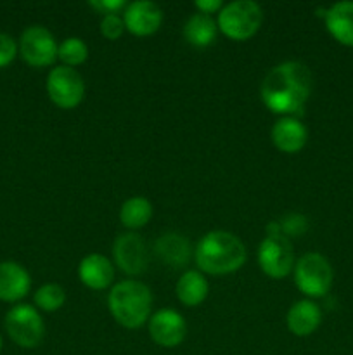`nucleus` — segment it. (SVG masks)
Listing matches in <instances>:
<instances>
[{"instance_id":"obj_1","label":"nucleus","mask_w":353,"mask_h":355,"mask_svg":"<svg viewBox=\"0 0 353 355\" xmlns=\"http://www.w3.org/2000/svg\"><path fill=\"white\" fill-rule=\"evenodd\" d=\"M311 89L314 76L310 68L300 61H286L266 73L260 96L272 113L298 118L303 114Z\"/></svg>"},{"instance_id":"obj_2","label":"nucleus","mask_w":353,"mask_h":355,"mask_svg":"<svg viewBox=\"0 0 353 355\" xmlns=\"http://www.w3.org/2000/svg\"><path fill=\"white\" fill-rule=\"evenodd\" d=\"M194 259L201 272L225 276L244 266L246 246L232 232L211 231L199 239L194 250Z\"/></svg>"},{"instance_id":"obj_3","label":"nucleus","mask_w":353,"mask_h":355,"mask_svg":"<svg viewBox=\"0 0 353 355\" xmlns=\"http://www.w3.org/2000/svg\"><path fill=\"white\" fill-rule=\"evenodd\" d=\"M107 307L118 324L127 329H137L149 321L152 293L147 284L135 279H125L111 288Z\"/></svg>"},{"instance_id":"obj_4","label":"nucleus","mask_w":353,"mask_h":355,"mask_svg":"<svg viewBox=\"0 0 353 355\" xmlns=\"http://www.w3.org/2000/svg\"><path fill=\"white\" fill-rule=\"evenodd\" d=\"M263 21L262 7L253 0H235L218 12V30L230 40H248L255 37Z\"/></svg>"},{"instance_id":"obj_5","label":"nucleus","mask_w":353,"mask_h":355,"mask_svg":"<svg viewBox=\"0 0 353 355\" xmlns=\"http://www.w3.org/2000/svg\"><path fill=\"white\" fill-rule=\"evenodd\" d=\"M9 338L21 349H35L45 336V324L38 311L31 305H14L3 319Z\"/></svg>"},{"instance_id":"obj_6","label":"nucleus","mask_w":353,"mask_h":355,"mask_svg":"<svg viewBox=\"0 0 353 355\" xmlns=\"http://www.w3.org/2000/svg\"><path fill=\"white\" fill-rule=\"evenodd\" d=\"M294 283L307 297H324L332 284L331 263L320 253H307L294 263Z\"/></svg>"},{"instance_id":"obj_7","label":"nucleus","mask_w":353,"mask_h":355,"mask_svg":"<svg viewBox=\"0 0 353 355\" xmlns=\"http://www.w3.org/2000/svg\"><path fill=\"white\" fill-rule=\"evenodd\" d=\"M48 99L61 110H73L85 97V82L83 76L69 66H55L47 75Z\"/></svg>"},{"instance_id":"obj_8","label":"nucleus","mask_w":353,"mask_h":355,"mask_svg":"<svg viewBox=\"0 0 353 355\" xmlns=\"http://www.w3.org/2000/svg\"><path fill=\"white\" fill-rule=\"evenodd\" d=\"M294 250L282 234L265 236L258 246V266L270 279H284L294 269Z\"/></svg>"},{"instance_id":"obj_9","label":"nucleus","mask_w":353,"mask_h":355,"mask_svg":"<svg viewBox=\"0 0 353 355\" xmlns=\"http://www.w3.org/2000/svg\"><path fill=\"white\" fill-rule=\"evenodd\" d=\"M19 54L24 62L33 68H45L57 59V42L45 26L26 28L19 38Z\"/></svg>"},{"instance_id":"obj_10","label":"nucleus","mask_w":353,"mask_h":355,"mask_svg":"<svg viewBox=\"0 0 353 355\" xmlns=\"http://www.w3.org/2000/svg\"><path fill=\"white\" fill-rule=\"evenodd\" d=\"M114 263L127 276H138L147 269L149 253L144 239L135 232H125L114 239Z\"/></svg>"},{"instance_id":"obj_11","label":"nucleus","mask_w":353,"mask_h":355,"mask_svg":"<svg viewBox=\"0 0 353 355\" xmlns=\"http://www.w3.org/2000/svg\"><path fill=\"white\" fill-rule=\"evenodd\" d=\"M149 335L156 345L163 349H175L185 340L187 322L180 312L163 309L149 318Z\"/></svg>"},{"instance_id":"obj_12","label":"nucleus","mask_w":353,"mask_h":355,"mask_svg":"<svg viewBox=\"0 0 353 355\" xmlns=\"http://www.w3.org/2000/svg\"><path fill=\"white\" fill-rule=\"evenodd\" d=\"M123 23L125 30H128L135 37H149L161 26L163 10L158 3L151 0H137L125 7Z\"/></svg>"},{"instance_id":"obj_13","label":"nucleus","mask_w":353,"mask_h":355,"mask_svg":"<svg viewBox=\"0 0 353 355\" xmlns=\"http://www.w3.org/2000/svg\"><path fill=\"white\" fill-rule=\"evenodd\" d=\"M270 139L280 153L294 155V153H300L307 144L308 130L298 118L282 116L272 127Z\"/></svg>"},{"instance_id":"obj_14","label":"nucleus","mask_w":353,"mask_h":355,"mask_svg":"<svg viewBox=\"0 0 353 355\" xmlns=\"http://www.w3.org/2000/svg\"><path fill=\"white\" fill-rule=\"evenodd\" d=\"M78 279L93 291L107 290L114 279L113 263L100 253H90L80 262Z\"/></svg>"},{"instance_id":"obj_15","label":"nucleus","mask_w":353,"mask_h":355,"mask_svg":"<svg viewBox=\"0 0 353 355\" xmlns=\"http://www.w3.org/2000/svg\"><path fill=\"white\" fill-rule=\"evenodd\" d=\"M31 288V277L28 270L17 262H0V300L19 302Z\"/></svg>"},{"instance_id":"obj_16","label":"nucleus","mask_w":353,"mask_h":355,"mask_svg":"<svg viewBox=\"0 0 353 355\" xmlns=\"http://www.w3.org/2000/svg\"><path fill=\"white\" fill-rule=\"evenodd\" d=\"M322 322V311L315 302L311 300H300L296 304L291 305L286 315L287 329L293 333L294 336H305L314 335L318 329Z\"/></svg>"},{"instance_id":"obj_17","label":"nucleus","mask_w":353,"mask_h":355,"mask_svg":"<svg viewBox=\"0 0 353 355\" xmlns=\"http://www.w3.org/2000/svg\"><path fill=\"white\" fill-rule=\"evenodd\" d=\"M154 252L161 262L173 269H183L189 263L192 257V248L185 236L176 234V232H168L161 238L156 239Z\"/></svg>"},{"instance_id":"obj_18","label":"nucleus","mask_w":353,"mask_h":355,"mask_svg":"<svg viewBox=\"0 0 353 355\" xmlns=\"http://www.w3.org/2000/svg\"><path fill=\"white\" fill-rule=\"evenodd\" d=\"M325 28L336 42L353 47V2H338L325 10Z\"/></svg>"},{"instance_id":"obj_19","label":"nucleus","mask_w":353,"mask_h":355,"mask_svg":"<svg viewBox=\"0 0 353 355\" xmlns=\"http://www.w3.org/2000/svg\"><path fill=\"white\" fill-rule=\"evenodd\" d=\"M208 290L206 277L199 270H187L176 281L175 295L185 307H197L206 300Z\"/></svg>"},{"instance_id":"obj_20","label":"nucleus","mask_w":353,"mask_h":355,"mask_svg":"<svg viewBox=\"0 0 353 355\" xmlns=\"http://www.w3.org/2000/svg\"><path fill=\"white\" fill-rule=\"evenodd\" d=\"M218 33L217 21L203 12H196L183 24V37L190 45L196 47H208L215 42Z\"/></svg>"},{"instance_id":"obj_21","label":"nucleus","mask_w":353,"mask_h":355,"mask_svg":"<svg viewBox=\"0 0 353 355\" xmlns=\"http://www.w3.org/2000/svg\"><path fill=\"white\" fill-rule=\"evenodd\" d=\"M152 217L151 201L142 196H134L121 205L120 220L127 229L137 231V229L147 225Z\"/></svg>"},{"instance_id":"obj_22","label":"nucleus","mask_w":353,"mask_h":355,"mask_svg":"<svg viewBox=\"0 0 353 355\" xmlns=\"http://www.w3.org/2000/svg\"><path fill=\"white\" fill-rule=\"evenodd\" d=\"M33 300H35V305H37L40 311L55 312L64 305L66 291L61 284L47 283L35 291Z\"/></svg>"},{"instance_id":"obj_23","label":"nucleus","mask_w":353,"mask_h":355,"mask_svg":"<svg viewBox=\"0 0 353 355\" xmlns=\"http://www.w3.org/2000/svg\"><path fill=\"white\" fill-rule=\"evenodd\" d=\"M57 58L61 59L64 66L75 68V66L83 64L87 61V58H89V47L78 37L64 38L57 49Z\"/></svg>"},{"instance_id":"obj_24","label":"nucleus","mask_w":353,"mask_h":355,"mask_svg":"<svg viewBox=\"0 0 353 355\" xmlns=\"http://www.w3.org/2000/svg\"><path fill=\"white\" fill-rule=\"evenodd\" d=\"M280 232L282 236L289 238H298V236H303L308 231V218L301 214H289L279 220Z\"/></svg>"},{"instance_id":"obj_25","label":"nucleus","mask_w":353,"mask_h":355,"mask_svg":"<svg viewBox=\"0 0 353 355\" xmlns=\"http://www.w3.org/2000/svg\"><path fill=\"white\" fill-rule=\"evenodd\" d=\"M125 23L120 14H106L100 19V33L107 40H118L123 35Z\"/></svg>"},{"instance_id":"obj_26","label":"nucleus","mask_w":353,"mask_h":355,"mask_svg":"<svg viewBox=\"0 0 353 355\" xmlns=\"http://www.w3.org/2000/svg\"><path fill=\"white\" fill-rule=\"evenodd\" d=\"M17 44L10 35L0 33V68H6L17 55Z\"/></svg>"},{"instance_id":"obj_27","label":"nucleus","mask_w":353,"mask_h":355,"mask_svg":"<svg viewBox=\"0 0 353 355\" xmlns=\"http://www.w3.org/2000/svg\"><path fill=\"white\" fill-rule=\"evenodd\" d=\"M90 7H93L96 10H99L100 14H118L120 10H125L127 3L125 0H92L89 2Z\"/></svg>"},{"instance_id":"obj_28","label":"nucleus","mask_w":353,"mask_h":355,"mask_svg":"<svg viewBox=\"0 0 353 355\" xmlns=\"http://www.w3.org/2000/svg\"><path fill=\"white\" fill-rule=\"evenodd\" d=\"M221 7H224V3L220 0H197L196 2L197 12L208 14V16H211L215 12H220Z\"/></svg>"},{"instance_id":"obj_29","label":"nucleus","mask_w":353,"mask_h":355,"mask_svg":"<svg viewBox=\"0 0 353 355\" xmlns=\"http://www.w3.org/2000/svg\"><path fill=\"white\" fill-rule=\"evenodd\" d=\"M0 350H2V336H0Z\"/></svg>"}]
</instances>
